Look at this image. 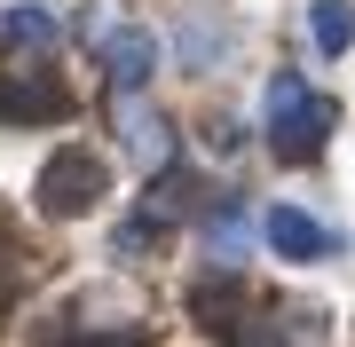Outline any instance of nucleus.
<instances>
[{
	"label": "nucleus",
	"instance_id": "f257e3e1",
	"mask_svg": "<svg viewBox=\"0 0 355 347\" xmlns=\"http://www.w3.org/2000/svg\"><path fill=\"white\" fill-rule=\"evenodd\" d=\"M331 95H316L300 71H277L268 79V150H277V166H308V158L331 142Z\"/></svg>",
	"mask_w": 355,
	"mask_h": 347
},
{
	"label": "nucleus",
	"instance_id": "f03ea898",
	"mask_svg": "<svg viewBox=\"0 0 355 347\" xmlns=\"http://www.w3.org/2000/svg\"><path fill=\"white\" fill-rule=\"evenodd\" d=\"M103 190H111V174H103V158H95V150H55L48 166H40V213H55V221L95 213V206H103Z\"/></svg>",
	"mask_w": 355,
	"mask_h": 347
},
{
	"label": "nucleus",
	"instance_id": "7ed1b4c3",
	"mask_svg": "<svg viewBox=\"0 0 355 347\" xmlns=\"http://www.w3.org/2000/svg\"><path fill=\"white\" fill-rule=\"evenodd\" d=\"M95 55H103V79H111V95H142V87H150V71H158V39L142 32V24H111Z\"/></svg>",
	"mask_w": 355,
	"mask_h": 347
},
{
	"label": "nucleus",
	"instance_id": "20e7f679",
	"mask_svg": "<svg viewBox=\"0 0 355 347\" xmlns=\"http://www.w3.org/2000/svg\"><path fill=\"white\" fill-rule=\"evenodd\" d=\"M261 237H268V253H284V260H324L331 253V229L308 221L300 206H268L261 213Z\"/></svg>",
	"mask_w": 355,
	"mask_h": 347
},
{
	"label": "nucleus",
	"instance_id": "39448f33",
	"mask_svg": "<svg viewBox=\"0 0 355 347\" xmlns=\"http://www.w3.org/2000/svg\"><path fill=\"white\" fill-rule=\"evenodd\" d=\"M119 127H127V158H135V166H150V174H158V166H174V127H166L158 111H142L135 95H127Z\"/></svg>",
	"mask_w": 355,
	"mask_h": 347
},
{
	"label": "nucleus",
	"instance_id": "423d86ee",
	"mask_svg": "<svg viewBox=\"0 0 355 347\" xmlns=\"http://www.w3.org/2000/svg\"><path fill=\"white\" fill-rule=\"evenodd\" d=\"M308 39H316V55H347L355 48V0H308Z\"/></svg>",
	"mask_w": 355,
	"mask_h": 347
},
{
	"label": "nucleus",
	"instance_id": "0eeeda50",
	"mask_svg": "<svg viewBox=\"0 0 355 347\" xmlns=\"http://www.w3.org/2000/svg\"><path fill=\"white\" fill-rule=\"evenodd\" d=\"M0 32H8L16 48H55V8H32V0H24V8L0 16Z\"/></svg>",
	"mask_w": 355,
	"mask_h": 347
},
{
	"label": "nucleus",
	"instance_id": "6e6552de",
	"mask_svg": "<svg viewBox=\"0 0 355 347\" xmlns=\"http://www.w3.org/2000/svg\"><path fill=\"white\" fill-rule=\"evenodd\" d=\"M182 55L205 71V55H214V32H205V24H190V32H182Z\"/></svg>",
	"mask_w": 355,
	"mask_h": 347
},
{
	"label": "nucleus",
	"instance_id": "1a4fd4ad",
	"mask_svg": "<svg viewBox=\"0 0 355 347\" xmlns=\"http://www.w3.org/2000/svg\"><path fill=\"white\" fill-rule=\"evenodd\" d=\"M205 142L214 150H237V118H205Z\"/></svg>",
	"mask_w": 355,
	"mask_h": 347
},
{
	"label": "nucleus",
	"instance_id": "9d476101",
	"mask_svg": "<svg viewBox=\"0 0 355 347\" xmlns=\"http://www.w3.org/2000/svg\"><path fill=\"white\" fill-rule=\"evenodd\" d=\"M0 253H8V244H0ZM0 300H8V260H0Z\"/></svg>",
	"mask_w": 355,
	"mask_h": 347
}]
</instances>
